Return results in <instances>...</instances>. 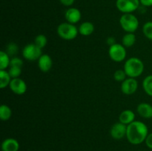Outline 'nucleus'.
Returning a JSON list of instances; mask_svg holds the SVG:
<instances>
[{
  "mask_svg": "<svg viewBox=\"0 0 152 151\" xmlns=\"http://www.w3.org/2000/svg\"><path fill=\"white\" fill-rule=\"evenodd\" d=\"M148 135V128L142 121H134L127 126L126 137L132 144L138 145L145 142Z\"/></svg>",
  "mask_w": 152,
  "mask_h": 151,
  "instance_id": "1",
  "label": "nucleus"
},
{
  "mask_svg": "<svg viewBox=\"0 0 152 151\" xmlns=\"http://www.w3.org/2000/svg\"><path fill=\"white\" fill-rule=\"evenodd\" d=\"M123 70L128 77L136 78L140 76L143 73L144 64L139 58L131 57L125 62Z\"/></svg>",
  "mask_w": 152,
  "mask_h": 151,
  "instance_id": "2",
  "label": "nucleus"
},
{
  "mask_svg": "<svg viewBox=\"0 0 152 151\" xmlns=\"http://www.w3.org/2000/svg\"><path fill=\"white\" fill-rule=\"evenodd\" d=\"M58 36L64 40H73L77 38L79 33L78 28L75 25L69 23V22H63L58 25L56 29Z\"/></svg>",
  "mask_w": 152,
  "mask_h": 151,
  "instance_id": "3",
  "label": "nucleus"
},
{
  "mask_svg": "<svg viewBox=\"0 0 152 151\" xmlns=\"http://www.w3.org/2000/svg\"><path fill=\"white\" fill-rule=\"evenodd\" d=\"M120 25L126 33H134L139 28V20L132 13H123L120 19Z\"/></svg>",
  "mask_w": 152,
  "mask_h": 151,
  "instance_id": "4",
  "label": "nucleus"
},
{
  "mask_svg": "<svg viewBox=\"0 0 152 151\" xmlns=\"http://www.w3.org/2000/svg\"><path fill=\"white\" fill-rule=\"evenodd\" d=\"M40 47H39L34 43L28 44L24 47L22 50V56L24 59L28 61L34 62V61L38 60L40 56L42 55V52Z\"/></svg>",
  "mask_w": 152,
  "mask_h": 151,
  "instance_id": "5",
  "label": "nucleus"
},
{
  "mask_svg": "<svg viewBox=\"0 0 152 151\" xmlns=\"http://www.w3.org/2000/svg\"><path fill=\"white\" fill-rule=\"evenodd\" d=\"M108 55L112 61L115 62H121L126 58V49L122 44H116L110 46L108 49Z\"/></svg>",
  "mask_w": 152,
  "mask_h": 151,
  "instance_id": "6",
  "label": "nucleus"
},
{
  "mask_svg": "<svg viewBox=\"0 0 152 151\" xmlns=\"http://www.w3.org/2000/svg\"><path fill=\"white\" fill-rule=\"evenodd\" d=\"M140 1V0H117L116 7L123 13H132L138 10Z\"/></svg>",
  "mask_w": 152,
  "mask_h": 151,
  "instance_id": "7",
  "label": "nucleus"
},
{
  "mask_svg": "<svg viewBox=\"0 0 152 151\" xmlns=\"http://www.w3.org/2000/svg\"><path fill=\"white\" fill-rule=\"evenodd\" d=\"M137 89L138 82L134 78L129 77L126 80H124L121 84V91L125 95L130 96V95L134 94L136 93Z\"/></svg>",
  "mask_w": 152,
  "mask_h": 151,
  "instance_id": "8",
  "label": "nucleus"
},
{
  "mask_svg": "<svg viewBox=\"0 0 152 151\" xmlns=\"http://www.w3.org/2000/svg\"><path fill=\"white\" fill-rule=\"evenodd\" d=\"M9 88L13 93L20 96V95H23L26 93L27 84L25 81L22 78H12L11 81L9 84Z\"/></svg>",
  "mask_w": 152,
  "mask_h": 151,
  "instance_id": "9",
  "label": "nucleus"
},
{
  "mask_svg": "<svg viewBox=\"0 0 152 151\" xmlns=\"http://www.w3.org/2000/svg\"><path fill=\"white\" fill-rule=\"evenodd\" d=\"M127 125L121 122H117L111 127L110 130V135L115 140H120L126 136Z\"/></svg>",
  "mask_w": 152,
  "mask_h": 151,
  "instance_id": "10",
  "label": "nucleus"
},
{
  "mask_svg": "<svg viewBox=\"0 0 152 151\" xmlns=\"http://www.w3.org/2000/svg\"><path fill=\"white\" fill-rule=\"evenodd\" d=\"M81 17V12L76 7H70L65 13V18L67 22H69L73 25H75L77 22H80Z\"/></svg>",
  "mask_w": 152,
  "mask_h": 151,
  "instance_id": "11",
  "label": "nucleus"
},
{
  "mask_svg": "<svg viewBox=\"0 0 152 151\" xmlns=\"http://www.w3.org/2000/svg\"><path fill=\"white\" fill-rule=\"evenodd\" d=\"M37 61L39 68L43 73L48 72L53 66V60L48 54H42Z\"/></svg>",
  "mask_w": 152,
  "mask_h": 151,
  "instance_id": "12",
  "label": "nucleus"
},
{
  "mask_svg": "<svg viewBox=\"0 0 152 151\" xmlns=\"http://www.w3.org/2000/svg\"><path fill=\"white\" fill-rule=\"evenodd\" d=\"M137 112L144 118H152V105L146 102L139 104L137 107Z\"/></svg>",
  "mask_w": 152,
  "mask_h": 151,
  "instance_id": "13",
  "label": "nucleus"
},
{
  "mask_svg": "<svg viewBox=\"0 0 152 151\" xmlns=\"http://www.w3.org/2000/svg\"><path fill=\"white\" fill-rule=\"evenodd\" d=\"M2 151H18L19 150V143L13 138H7L1 143Z\"/></svg>",
  "mask_w": 152,
  "mask_h": 151,
  "instance_id": "14",
  "label": "nucleus"
},
{
  "mask_svg": "<svg viewBox=\"0 0 152 151\" xmlns=\"http://www.w3.org/2000/svg\"><path fill=\"white\" fill-rule=\"evenodd\" d=\"M119 121L128 126L135 121V113L131 110H125L120 114Z\"/></svg>",
  "mask_w": 152,
  "mask_h": 151,
  "instance_id": "15",
  "label": "nucleus"
},
{
  "mask_svg": "<svg viewBox=\"0 0 152 151\" xmlns=\"http://www.w3.org/2000/svg\"><path fill=\"white\" fill-rule=\"evenodd\" d=\"M94 25L91 22H84L78 28L79 33L84 36H88L94 32Z\"/></svg>",
  "mask_w": 152,
  "mask_h": 151,
  "instance_id": "16",
  "label": "nucleus"
},
{
  "mask_svg": "<svg viewBox=\"0 0 152 151\" xmlns=\"http://www.w3.org/2000/svg\"><path fill=\"white\" fill-rule=\"evenodd\" d=\"M137 37L134 33H126L122 38V44L125 47H131L136 43Z\"/></svg>",
  "mask_w": 152,
  "mask_h": 151,
  "instance_id": "17",
  "label": "nucleus"
},
{
  "mask_svg": "<svg viewBox=\"0 0 152 151\" xmlns=\"http://www.w3.org/2000/svg\"><path fill=\"white\" fill-rule=\"evenodd\" d=\"M11 80L12 78L10 77L8 71L6 70H0V87L1 89L9 86Z\"/></svg>",
  "mask_w": 152,
  "mask_h": 151,
  "instance_id": "18",
  "label": "nucleus"
},
{
  "mask_svg": "<svg viewBox=\"0 0 152 151\" xmlns=\"http://www.w3.org/2000/svg\"><path fill=\"white\" fill-rule=\"evenodd\" d=\"M12 116V110L8 105H1L0 107V118L1 121H7Z\"/></svg>",
  "mask_w": 152,
  "mask_h": 151,
  "instance_id": "19",
  "label": "nucleus"
},
{
  "mask_svg": "<svg viewBox=\"0 0 152 151\" xmlns=\"http://www.w3.org/2000/svg\"><path fill=\"white\" fill-rule=\"evenodd\" d=\"M10 56L6 51H0V70H5L10 67Z\"/></svg>",
  "mask_w": 152,
  "mask_h": 151,
  "instance_id": "20",
  "label": "nucleus"
},
{
  "mask_svg": "<svg viewBox=\"0 0 152 151\" xmlns=\"http://www.w3.org/2000/svg\"><path fill=\"white\" fill-rule=\"evenodd\" d=\"M142 87L148 96L152 97V75H149L144 78L142 81Z\"/></svg>",
  "mask_w": 152,
  "mask_h": 151,
  "instance_id": "21",
  "label": "nucleus"
},
{
  "mask_svg": "<svg viewBox=\"0 0 152 151\" xmlns=\"http://www.w3.org/2000/svg\"><path fill=\"white\" fill-rule=\"evenodd\" d=\"M48 43V38L44 34H39L34 38V44H37L39 47L43 49Z\"/></svg>",
  "mask_w": 152,
  "mask_h": 151,
  "instance_id": "22",
  "label": "nucleus"
},
{
  "mask_svg": "<svg viewBox=\"0 0 152 151\" xmlns=\"http://www.w3.org/2000/svg\"><path fill=\"white\" fill-rule=\"evenodd\" d=\"M142 33H143L144 36L148 38L149 40L152 41V22H145L142 27Z\"/></svg>",
  "mask_w": 152,
  "mask_h": 151,
  "instance_id": "23",
  "label": "nucleus"
},
{
  "mask_svg": "<svg viewBox=\"0 0 152 151\" xmlns=\"http://www.w3.org/2000/svg\"><path fill=\"white\" fill-rule=\"evenodd\" d=\"M126 77H127V75H126L124 70H117L114 72V78L115 79V81H119V82H123L124 80H126L127 78Z\"/></svg>",
  "mask_w": 152,
  "mask_h": 151,
  "instance_id": "24",
  "label": "nucleus"
},
{
  "mask_svg": "<svg viewBox=\"0 0 152 151\" xmlns=\"http://www.w3.org/2000/svg\"><path fill=\"white\" fill-rule=\"evenodd\" d=\"M8 73L12 78H19L22 74V68L18 67H10L8 70Z\"/></svg>",
  "mask_w": 152,
  "mask_h": 151,
  "instance_id": "25",
  "label": "nucleus"
},
{
  "mask_svg": "<svg viewBox=\"0 0 152 151\" xmlns=\"http://www.w3.org/2000/svg\"><path fill=\"white\" fill-rule=\"evenodd\" d=\"M18 50H19V47H18L17 44L14 42H10L7 45L6 52H7L9 56H13V55L17 53Z\"/></svg>",
  "mask_w": 152,
  "mask_h": 151,
  "instance_id": "26",
  "label": "nucleus"
},
{
  "mask_svg": "<svg viewBox=\"0 0 152 151\" xmlns=\"http://www.w3.org/2000/svg\"><path fill=\"white\" fill-rule=\"evenodd\" d=\"M23 60L21 58L13 57L10 59V67H18V68H22L23 66Z\"/></svg>",
  "mask_w": 152,
  "mask_h": 151,
  "instance_id": "27",
  "label": "nucleus"
},
{
  "mask_svg": "<svg viewBox=\"0 0 152 151\" xmlns=\"http://www.w3.org/2000/svg\"><path fill=\"white\" fill-rule=\"evenodd\" d=\"M145 145H146L149 149L152 150V133H148L146 139H145Z\"/></svg>",
  "mask_w": 152,
  "mask_h": 151,
  "instance_id": "28",
  "label": "nucleus"
},
{
  "mask_svg": "<svg viewBox=\"0 0 152 151\" xmlns=\"http://www.w3.org/2000/svg\"><path fill=\"white\" fill-rule=\"evenodd\" d=\"M60 3L62 4H63L64 6H66V7H70V6L72 5L74 3L75 0H59Z\"/></svg>",
  "mask_w": 152,
  "mask_h": 151,
  "instance_id": "29",
  "label": "nucleus"
},
{
  "mask_svg": "<svg viewBox=\"0 0 152 151\" xmlns=\"http://www.w3.org/2000/svg\"><path fill=\"white\" fill-rule=\"evenodd\" d=\"M141 5L144 7H151L152 6V0H140Z\"/></svg>",
  "mask_w": 152,
  "mask_h": 151,
  "instance_id": "30",
  "label": "nucleus"
},
{
  "mask_svg": "<svg viewBox=\"0 0 152 151\" xmlns=\"http://www.w3.org/2000/svg\"><path fill=\"white\" fill-rule=\"evenodd\" d=\"M106 42L110 47V46L113 45V44H116L115 38H114V37H108V38H107V40H106Z\"/></svg>",
  "mask_w": 152,
  "mask_h": 151,
  "instance_id": "31",
  "label": "nucleus"
}]
</instances>
